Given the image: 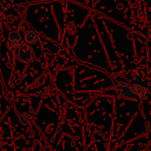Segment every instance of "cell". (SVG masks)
Returning <instances> with one entry per match:
<instances>
[{
  "instance_id": "1",
  "label": "cell",
  "mask_w": 151,
  "mask_h": 151,
  "mask_svg": "<svg viewBox=\"0 0 151 151\" xmlns=\"http://www.w3.org/2000/svg\"><path fill=\"white\" fill-rule=\"evenodd\" d=\"M114 88L120 97L132 101H144L151 95V84L147 82L134 84L114 81Z\"/></svg>"
},
{
  "instance_id": "2",
  "label": "cell",
  "mask_w": 151,
  "mask_h": 151,
  "mask_svg": "<svg viewBox=\"0 0 151 151\" xmlns=\"http://www.w3.org/2000/svg\"><path fill=\"white\" fill-rule=\"evenodd\" d=\"M17 57L23 63H30L34 59V50L28 44H23L17 50Z\"/></svg>"
},
{
  "instance_id": "3",
  "label": "cell",
  "mask_w": 151,
  "mask_h": 151,
  "mask_svg": "<svg viewBox=\"0 0 151 151\" xmlns=\"http://www.w3.org/2000/svg\"><path fill=\"white\" fill-rule=\"evenodd\" d=\"M24 38L23 36L19 33L18 31H12L9 33L7 38V47L10 52H17L19 47L21 45H23L24 42Z\"/></svg>"
},
{
  "instance_id": "4",
  "label": "cell",
  "mask_w": 151,
  "mask_h": 151,
  "mask_svg": "<svg viewBox=\"0 0 151 151\" xmlns=\"http://www.w3.org/2000/svg\"><path fill=\"white\" fill-rule=\"evenodd\" d=\"M124 78L127 80H129V81L135 80V81L141 82V83H144V82H145V80H146L145 74H144V72L142 71L141 69L131 70V71H129L124 75Z\"/></svg>"
},
{
  "instance_id": "5",
  "label": "cell",
  "mask_w": 151,
  "mask_h": 151,
  "mask_svg": "<svg viewBox=\"0 0 151 151\" xmlns=\"http://www.w3.org/2000/svg\"><path fill=\"white\" fill-rule=\"evenodd\" d=\"M24 39L26 40L27 43L29 44H34L38 41V33L37 31H35L34 29H29L28 31H26L24 36Z\"/></svg>"
},
{
  "instance_id": "6",
  "label": "cell",
  "mask_w": 151,
  "mask_h": 151,
  "mask_svg": "<svg viewBox=\"0 0 151 151\" xmlns=\"http://www.w3.org/2000/svg\"><path fill=\"white\" fill-rule=\"evenodd\" d=\"M32 120H33V118L28 113H22L20 115V121L23 125H28L29 123L32 122Z\"/></svg>"
},
{
  "instance_id": "7",
  "label": "cell",
  "mask_w": 151,
  "mask_h": 151,
  "mask_svg": "<svg viewBox=\"0 0 151 151\" xmlns=\"http://www.w3.org/2000/svg\"><path fill=\"white\" fill-rule=\"evenodd\" d=\"M5 12V6H4V4H3V2L0 0V12Z\"/></svg>"
}]
</instances>
